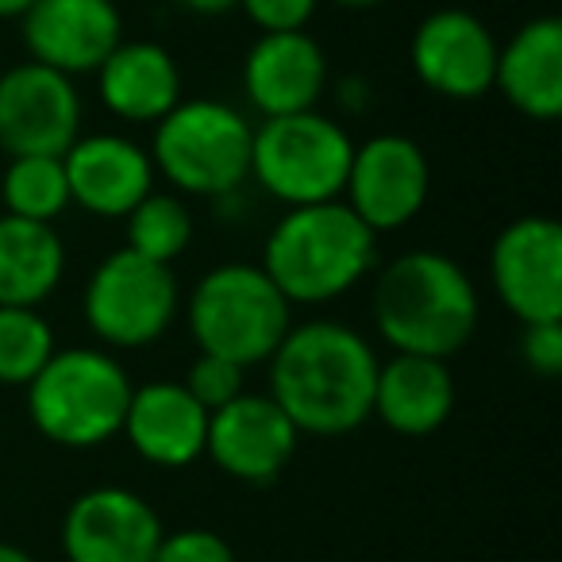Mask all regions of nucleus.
<instances>
[{
    "label": "nucleus",
    "instance_id": "f257e3e1",
    "mask_svg": "<svg viewBox=\"0 0 562 562\" xmlns=\"http://www.w3.org/2000/svg\"><path fill=\"white\" fill-rule=\"evenodd\" d=\"M378 355L355 328L313 321L270 355V397L301 436L336 439L374 416Z\"/></svg>",
    "mask_w": 562,
    "mask_h": 562
},
{
    "label": "nucleus",
    "instance_id": "f03ea898",
    "mask_svg": "<svg viewBox=\"0 0 562 562\" xmlns=\"http://www.w3.org/2000/svg\"><path fill=\"white\" fill-rule=\"evenodd\" d=\"M378 336L397 355L451 359L477 328V290L451 255L408 250L374 285Z\"/></svg>",
    "mask_w": 562,
    "mask_h": 562
},
{
    "label": "nucleus",
    "instance_id": "7ed1b4c3",
    "mask_svg": "<svg viewBox=\"0 0 562 562\" xmlns=\"http://www.w3.org/2000/svg\"><path fill=\"white\" fill-rule=\"evenodd\" d=\"M378 235L344 201L301 204L273 224L262 270L290 305H324L374 270Z\"/></svg>",
    "mask_w": 562,
    "mask_h": 562
},
{
    "label": "nucleus",
    "instance_id": "20e7f679",
    "mask_svg": "<svg viewBox=\"0 0 562 562\" xmlns=\"http://www.w3.org/2000/svg\"><path fill=\"white\" fill-rule=\"evenodd\" d=\"M132 401V378L109 351L70 347L55 351L50 362L27 385L32 424L58 447H101L120 436Z\"/></svg>",
    "mask_w": 562,
    "mask_h": 562
},
{
    "label": "nucleus",
    "instance_id": "39448f33",
    "mask_svg": "<svg viewBox=\"0 0 562 562\" xmlns=\"http://www.w3.org/2000/svg\"><path fill=\"white\" fill-rule=\"evenodd\" d=\"M189 328L204 355L247 370L270 359L293 328L290 301L281 297L262 266L227 262L196 281L189 297Z\"/></svg>",
    "mask_w": 562,
    "mask_h": 562
},
{
    "label": "nucleus",
    "instance_id": "423d86ee",
    "mask_svg": "<svg viewBox=\"0 0 562 562\" xmlns=\"http://www.w3.org/2000/svg\"><path fill=\"white\" fill-rule=\"evenodd\" d=\"M255 127L232 104L193 97L158 120L150 162L173 189L193 196H227L250 178Z\"/></svg>",
    "mask_w": 562,
    "mask_h": 562
},
{
    "label": "nucleus",
    "instance_id": "0eeeda50",
    "mask_svg": "<svg viewBox=\"0 0 562 562\" xmlns=\"http://www.w3.org/2000/svg\"><path fill=\"white\" fill-rule=\"evenodd\" d=\"M355 143L336 120L316 109L293 116H270L255 127L250 173L270 196L290 209L339 201L351 170Z\"/></svg>",
    "mask_w": 562,
    "mask_h": 562
},
{
    "label": "nucleus",
    "instance_id": "6e6552de",
    "mask_svg": "<svg viewBox=\"0 0 562 562\" xmlns=\"http://www.w3.org/2000/svg\"><path fill=\"white\" fill-rule=\"evenodd\" d=\"M178 278L166 262L135 255L132 247L109 255L89 273L86 324L101 344L135 351L162 336L178 316Z\"/></svg>",
    "mask_w": 562,
    "mask_h": 562
},
{
    "label": "nucleus",
    "instance_id": "1a4fd4ad",
    "mask_svg": "<svg viewBox=\"0 0 562 562\" xmlns=\"http://www.w3.org/2000/svg\"><path fill=\"white\" fill-rule=\"evenodd\" d=\"M81 132V97L74 78L40 63L0 74V150L12 158H63Z\"/></svg>",
    "mask_w": 562,
    "mask_h": 562
},
{
    "label": "nucleus",
    "instance_id": "9d476101",
    "mask_svg": "<svg viewBox=\"0 0 562 562\" xmlns=\"http://www.w3.org/2000/svg\"><path fill=\"white\" fill-rule=\"evenodd\" d=\"M490 281L520 324L562 321V227L551 216H520L493 239Z\"/></svg>",
    "mask_w": 562,
    "mask_h": 562
},
{
    "label": "nucleus",
    "instance_id": "9b49d317",
    "mask_svg": "<svg viewBox=\"0 0 562 562\" xmlns=\"http://www.w3.org/2000/svg\"><path fill=\"white\" fill-rule=\"evenodd\" d=\"M431 189V166L420 143L408 135H374L355 147L347 170V209L374 235L397 232L424 209Z\"/></svg>",
    "mask_w": 562,
    "mask_h": 562
},
{
    "label": "nucleus",
    "instance_id": "f8f14e48",
    "mask_svg": "<svg viewBox=\"0 0 562 562\" xmlns=\"http://www.w3.org/2000/svg\"><path fill=\"white\" fill-rule=\"evenodd\" d=\"M162 536L155 508L124 485L86 490L63 520V551L70 562H155Z\"/></svg>",
    "mask_w": 562,
    "mask_h": 562
},
{
    "label": "nucleus",
    "instance_id": "ddd939ff",
    "mask_svg": "<svg viewBox=\"0 0 562 562\" xmlns=\"http://www.w3.org/2000/svg\"><path fill=\"white\" fill-rule=\"evenodd\" d=\"M301 431L293 420L273 405L270 393H239L224 408L209 413V436L204 454L216 462L224 474L250 485H266L290 467L297 451Z\"/></svg>",
    "mask_w": 562,
    "mask_h": 562
},
{
    "label": "nucleus",
    "instance_id": "4468645a",
    "mask_svg": "<svg viewBox=\"0 0 562 562\" xmlns=\"http://www.w3.org/2000/svg\"><path fill=\"white\" fill-rule=\"evenodd\" d=\"M497 40L477 16L462 9H439L420 20L413 35V70L436 97L477 101L493 89Z\"/></svg>",
    "mask_w": 562,
    "mask_h": 562
},
{
    "label": "nucleus",
    "instance_id": "2eb2a0df",
    "mask_svg": "<svg viewBox=\"0 0 562 562\" xmlns=\"http://www.w3.org/2000/svg\"><path fill=\"white\" fill-rule=\"evenodd\" d=\"M124 43V20L112 0H35L24 16V47L32 63L78 78L97 74Z\"/></svg>",
    "mask_w": 562,
    "mask_h": 562
},
{
    "label": "nucleus",
    "instance_id": "dca6fc26",
    "mask_svg": "<svg viewBox=\"0 0 562 562\" xmlns=\"http://www.w3.org/2000/svg\"><path fill=\"white\" fill-rule=\"evenodd\" d=\"M324 81H328V58L321 43L305 32L262 35L243 63V93L266 120L316 109Z\"/></svg>",
    "mask_w": 562,
    "mask_h": 562
},
{
    "label": "nucleus",
    "instance_id": "f3484780",
    "mask_svg": "<svg viewBox=\"0 0 562 562\" xmlns=\"http://www.w3.org/2000/svg\"><path fill=\"white\" fill-rule=\"evenodd\" d=\"M70 201L93 216H127L155 189V162L139 143L124 135L74 139L63 155Z\"/></svg>",
    "mask_w": 562,
    "mask_h": 562
},
{
    "label": "nucleus",
    "instance_id": "a211bd4d",
    "mask_svg": "<svg viewBox=\"0 0 562 562\" xmlns=\"http://www.w3.org/2000/svg\"><path fill=\"white\" fill-rule=\"evenodd\" d=\"M120 431L132 439L135 454L147 459L150 467L181 470L204 454L209 413L181 382H150L132 390Z\"/></svg>",
    "mask_w": 562,
    "mask_h": 562
},
{
    "label": "nucleus",
    "instance_id": "6ab92c4d",
    "mask_svg": "<svg viewBox=\"0 0 562 562\" xmlns=\"http://www.w3.org/2000/svg\"><path fill=\"white\" fill-rule=\"evenodd\" d=\"M454 413V378L447 359L428 355H393L378 367L374 416L390 431L420 439L439 431Z\"/></svg>",
    "mask_w": 562,
    "mask_h": 562
},
{
    "label": "nucleus",
    "instance_id": "aec40b11",
    "mask_svg": "<svg viewBox=\"0 0 562 562\" xmlns=\"http://www.w3.org/2000/svg\"><path fill=\"white\" fill-rule=\"evenodd\" d=\"M493 86L516 112L554 120L562 112V24L554 16L528 20L497 50Z\"/></svg>",
    "mask_w": 562,
    "mask_h": 562
},
{
    "label": "nucleus",
    "instance_id": "412c9836",
    "mask_svg": "<svg viewBox=\"0 0 562 562\" xmlns=\"http://www.w3.org/2000/svg\"><path fill=\"white\" fill-rule=\"evenodd\" d=\"M97 81L104 109L132 124H158L181 101V70L158 43H120L101 63Z\"/></svg>",
    "mask_w": 562,
    "mask_h": 562
},
{
    "label": "nucleus",
    "instance_id": "4be33fe9",
    "mask_svg": "<svg viewBox=\"0 0 562 562\" xmlns=\"http://www.w3.org/2000/svg\"><path fill=\"white\" fill-rule=\"evenodd\" d=\"M66 250L55 224L0 216V305L40 308L58 290Z\"/></svg>",
    "mask_w": 562,
    "mask_h": 562
},
{
    "label": "nucleus",
    "instance_id": "5701e85b",
    "mask_svg": "<svg viewBox=\"0 0 562 562\" xmlns=\"http://www.w3.org/2000/svg\"><path fill=\"white\" fill-rule=\"evenodd\" d=\"M0 201H4L9 216L20 220L50 224L55 216H63L70 209V181H66L63 158H12L4 178H0Z\"/></svg>",
    "mask_w": 562,
    "mask_h": 562
},
{
    "label": "nucleus",
    "instance_id": "b1692460",
    "mask_svg": "<svg viewBox=\"0 0 562 562\" xmlns=\"http://www.w3.org/2000/svg\"><path fill=\"white\" fill-rule=\"evenodd\" d=\"M127 247L150 262L173 266V258L186 255L193 239V216L178 193H155L150 189L132 212H127Z\"/></svg>",
    "mask_w": 562,
    "mask_h": 562
},
{
    "label": "nucleus",
    "instance_id": "393cba45",
    "mask_svg": "<svg viewBox=\"0 0 562 562\" xmlns=\"http://www.w3.org/2000/svg\"><path fill=\"white\" fill-rule=\"evenodd\" d=\"M55 355V331L40 308L0 305V385H32Z\"/></svg>",
    "mask_w": 562,
    "mask_h": 562
},
{
    "label": "nucleus",
    "instance_id": "a878e982",
    "mask_svg": "<svg viewBox=\"0 0 562 562\" xmlns=\"http://www.w3.org/2000/svg\"><path fill=\"white\" fill-rule=\"evenodd\" d=\"M181 385L193 393V401L204 413H216V408H224L227 401H235L243 393V367L201 351V359L186 370V382Z\"/></svg>",
    "mask_w": 562,
    "mask_h": 562
},
{
    "label": "nucleus",
    "instance_id": "bb28decb",
    "mask_svg": "<svg viewBox=\"0 0 562 562\" xmlns=\"http://www.w3.org/2000/svg\"><path fill=\"white\" fill-rule=\"evenodd\" d=\"M155 562H235V551L212 528H181L166 531L155 551Z\"/></svg>",
    "mask_w": 562,
    "mask_h": 562
},
{
    "label": "nucleus",
    "instance_id": "cd10ccee",
    "mask_svg": "<svg viewBox=\"0 0 562 562\" xmlns=\"http://www.w3.org/2000/svg\"><path fill=\"white\" fill-rule=\"evenodd\" d=\"M316 4H321V0H239V9L247 12L250 24L262 27V35L305 32Z\"/></svg>",
    "mask_w": 562,
    "mask_h": 562
},
{
    "label": "nucleus",
    "instance_id": "c85d7f7f",
    "mask_svg": "<svg viewBox=\"0 0 562 562\" xmlns=\"http://www.w3.org/2000/svg\"><path fill=\"white\" fill-rule=\"evenodd\" d=\"M520 359L539 378L562 374V321L551 324H524L520 336Z\"/></svg>",
    "mask_w": 562,
    "mask_h": 562
},
{
    "label": "nucleus",
    "instance_id": "c756f323",
    "mask_svg": "<svg viewBox=\"0 0 562 562\" xmlns=\"http://www.w3.org/2000/svg\"><path fill=\"white\" fill-rule=\"evenodd\" d=\"M178 4L196 16H224V12L239 9V0H178Z\"/></svg>",
    "mask_w": 562,
    "mask_h": 562
},
{
    "label": "nucleus",
    "instance_id": "7c9ffc66",
    "mask_svg": "<svg viewBox=\"0 0 562 562\" xmlns=\"http://www.w3.org/2000/svg\"><path fill=\"white\" fill-rule=\"evenodd\" d=\"M35 0H0V20H24Z\"/></svg>",
    "mask_w": 562,
    "mask_h": 562
},
{
    "label": "nucleus",
    "instance_id": "2f4dec72",
    "mask_svg": "<svg viewBox=\"0 0 562 562\" xmlns=\"http://www.w3.org/2000/svg\"><path fill=\"white\" fill-rule=\"evenodd\" d=\"M0 562H35V559L24 551V547H16V543H0Z\"/></svg>",
    "mask_w": 562,
    "mask_h": 562
},
{
    "label": "nucleus",
    "instance_id": "473e14b6",
    "mask_svg": "<svg viewBox=\"0 0 562 562\" xmlns=\"http://www.w3.org/2000/svg\"><path fill=\"white\" fill-rule=\"evenodd\" d=\"M331 4H339V9H378L385 0H331Z\"/></svg>",
    "mask_w": 562,
    "mask_h": 562
}]
</instances>
